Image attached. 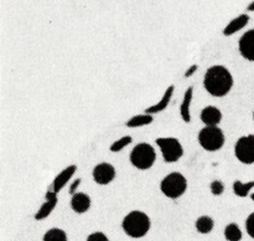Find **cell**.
<instances>
[{
	"label": "cell",
	"instance_id": "6da1fadb",
	"mask_svg": "<svg viewBox=\"0 0 254 241\" xmlns=\"http://www.w3.org/2000/svg\"><path fill=\"white\" fill-rule=\"evenodd\" d=\"M203 87L213 97H225L233 87V76L222 65L207 69L203 77Z\"/></svg>",
	"mask_w": 254,
	"mask_h": 241
},
{
	"label": "cell",
	"instance_id": "7a4b0ae2",
	"mask_svg": "<svg viewBox=\"0 0 254 241\" xmlns=\"http://www.w3.org/2000/svg\"><path fill=\"white\" fill-rule=\"evenodd\" d=\"M151 226L150 218L144 211L133 210L124 216L122 228L124 233L133 239H139L149 233Z\"/></svg>",
	"mask_w": 254,
	"mask_h": 241
},
{
	"label": "cell",
	"instance_id": "3957f363",
	"mask_svg": "<svg viewBox=\"0 0 254 241\" xmlns=\"http://www.w3.org/2000/svg\"><path fill=\"white\" fill-rule=\"evenodd\" d=\"M130 163L139 170H148L154 165L156 161V152L153 146L149 143L141 142L136 144L130 152Z\"/></svg>",
	"mask_w": 254,
	"mask_h": 241
},
{
	"label": "cell",
	"instance_id": "277c9868",
	"mask_svg": "<svg viewBox=\"0 0 254 241\" xmlns=\"http://www.w3.org/2000/svg\"><path fill=\"white\" fill-rule=\"evenodd\" d=\"M198 143L205 151L207 152H217L225 144V133L218 126L207 127L205 126L198 132Z\"/></svg>",
	"mask_w": 254,
	"mask_h": 241
},
{
	"label": "cell",
	"instance_id": "5b68a950",
	"mask_svg": "<svg viewBox=\"0 0 254 241\" xmlns=\"http://www.w3.org/2000/svg\"><path fill=\"white\" fill-rule=\"evenodd\" d=\"M188 189V179L179 171L168 174L160 183V190L170 199H178L185 194Z\"/></svg>",
	"mask_w": 254,
	"mask_h": 241
},
{
	"label": "cell",
	"instance_id": "8992f818",
	"mask_svg": "<svg viewBox=\"0 0 254 241\" xmlns=\"http://www.w3.org/2000/svg\"><path fill=\"white\" fill-rule=\"evenodd\" d=\"M155 143L158 144L161 151L164 161L166 163H175L184 156V148L180 141L174 137H165V138H156Z\"/></svg>",
	"mask_w": 254,
	"mask_h": 241
},
{
	"label": "cell",
	"instance_id": "52a82bcc",
	"mask_svg": "<svg viewBox=\"0 0 254 241\" xmlns=\"http://www.w3.org/2000/svg\"><path fill=\"white\" fill-rule=\"evenodd\" d=\"M235 154L238 161L243 164H253L254 163V136L248 134L243 136L236 142Z\"/></svg>",
	"mask_w": 254,
	"mask_h": 241
},
{
	"label": "cell",
	"instance_id": "ba28073f",
	"mask_svg": "<svg viewBox=\"0 0 254 241\" xmlns=\"http://www.w3.org/2000/svg\"><path fill=\"white\" fill-rule=\"evenodd\" d=\"M92 175H93V180L98 185H108L116 179L117 171L111 163L103 161V163H99L94 166Z\"/></svg>",
	"mask_w": 254,
	"mask_h": 241
},
{
	"label": "cell",
	"instance_id": "9c48e42d",
	"mask_svg": "<svg viewBox=\"0 0 254 241\" xmlns=\"http://www.w3.org/2000/svg\"><path fill=\"white\" fill-rule=\"evenodd\" d=\"M238 50L243 59L254 62V29L248 30L238 41Z\"/></svg>",
	"mask_w": 254,
	"mask_h": 241
},
{
	"label": "cell",
	"instance_id": "30bf717a",
	"mask_svg": "<svg viewBox=\"0 0 254 241\" xmlns=\"http://www.w3.org/2000/svg\"><path fill=\"white\" fill-rule=\"evenodd\" d=\"M57 194L54 193L52 190H49L46 193V196H45V203L42 204L41 208L37 210V213L35 214V220L40 221L46 219L47 216H50V214L54 211V209L56 208L57 204Z\"/></svg>",
	"mask_w": 254,
	"mask_h": 241
},
{
	"label": "cell",
	"instance_id": "8fae6325",
	"mask_svg": "<svg viewBox=\"0 0 254 241\" xmlns=\"http://www.w3.org/2000/svg\"><path fill=\"white\" fill-rule=\"evenodd\" d=\"M76 171H77L76 164H71V165H68L67 168H64L62 171H60V173L56 175V178L54 179V181H52L51 190L56 194L59 193L60 190H62V189L64 188V185L68 183L69 179L73 176V174L76 173Z\"/></svg>",
	"mask_w": 254,
	"mask_h": 241
},
{
	"label": "cell",
	"instance_id": "7c38bea8",
	"mask_svg": "<svg viewBox=\"0 0 254 241\" xmlns=\"http://www.w3.org/2000/svg\"><path fill=\"white\" fill-rule=\"evenodd\" d=\"M201 121L207 127H216L222 121V112L215 106H207L201 111Z\"/></svg>",
	"mask_w": 254,
	"mask_h": 241
},
{
	"label": "cell",
	"instance_id": "4fadbf2b",
	"mask_svg": "<svg viewBox=\"0 0 254 241\" xmlns=\"http://www.w3.org/2000/svg\"><path fill=\"white\" fill-rule=\"evenodd\" d=\"M91 204L92 201L89 195H87L86 193H82V191L73 194L71 198V209L77 214H84L86 211H88L91 208Z\"/></svg>",
	"mask_w": 254,
	"mask_h": 241
},
{
	"label": "cell",
	"instance_id": "5bb4252c",
	"mask_svg": "<svg viewBox=\"0 0 254 241\" xmlns=\"http://www.w3.org/2000/svg\"><path fill=\"white\" fill-rule=\"evenodd\" d=\"M174 91H175V86H174V84L169 86L168 88H166L165 93L163 94V98H161L160 101L158 102V103L153 104V106H150V107H148V108L145 109V112H144V113L151 114V116H153V114L160 113V112H163L164 109H166V107H168L169 103H170V99H171V97H173Z\"/></svg>",
	"mask_w": 254,
	"mask_h": 241
},
{
	"label": "cell",
	"instance_id": "9a60e30c",
	"mask_svg": "<svg viewBox=\"0 0 254 241\" xmlns=\"http://www.w3.org/2000/svg\"><path fill=\"white\" fill-rule=\"evenodd\" d=\"M248 22H250V15H238L237 17H235L232 21H230L226 25V27L223 29V35H225V36H231V35L236 34V32H238L240 30H242L243 27H246V25H247Z\"/></svg>",
	"mask_w": 254,
	"mask_h": 241
},
{
	"label": "cell",
	"instance_id": "2e32d148",
	"mask_svg": "<svg viewBox=\"0 0 254 241\" xmlns=\"http://www.w3.org/2000/svg\"><path fill=\"white\" fill-rule=\"evenodd\" d=\"M192 97H193V87L190 86L185 91L183 103H181L180 106V116L185 123H190L191 122L190 107H191V102H192Z\"/></svg>",
	"mask_w": 254,
	"mask_h": 241
},
{
	"label": "cell",
	"instance_id": "e0dca14e",
	"mask_svg": "<svg viewBox=\"0 0 254 241\" xmlns=\"http://www.w3.org/2000/svg\"><path fill=\"white\" fill-rule=\"evenodd\" d=\"M154 122V117L151 114H136V116L131 117L129 121H127V127L129 128H138V127L149 126Z\"/></svg>",
	"mask_w": 254,
	"mask_h": 241
},
{
	"label": "cell",
	"instance_id": "ac0fdd59",
	"mask_svg": "<svg viewBox=\"0 0 254 241\" xmlns=\"http://www.w3.org/2000/svg\"><path fill=\"white\" fill-rule=\"evenodd\" d=\"M196 230L200 234H210L213 230V226H215V221L210 216H200V218L196 220L195 223Z\"/></svg>",
	"mask_w": 254,
	"mask_h": 241
},
{
	"label": "cell",
	"instance_id": "d6986e66",
	"mask_svg": "<svg viewBox=\"0 0 254 241\" xmlns=\"http://www.w3.org/2000/svg\"><path fill=\"white\" fill-rule=\"evenodd\" d=\"M254 188V180L248 181V183H242L240 180H236L233 183V193L236 194L240 198H246L248 194L251 193V190Z\"/></svg>",
	"mask_w": 254,
	"mask_h": 241
},
{
	"label": "cell",
	"instance_id": "ffe728a7",
	"mask_svg": "<svg viewBox=\"0 0 254 241\" xmlns=\"http://www.w3.org/2000/svg\"><path fill=\"white\" fill-rule=\"evenodd\" d=\"M225 238L227 241H241L242 240V231L236 223L228 224L225 228Z\"/></svg>",
	"mask_w": 254,
	"mask_h": 241
},
{
	"label": "cell",
	"instance_id": "44dd1931",
	"mask_svg": "<svg viewBox=\"0 0 254 241\" xmlns=\"http://www.w3.org/2000/svg\"><path fill=\"white\" fill-rule=\"evenodd\" d=\"M44 241H67V234L62 229H50L44 235Z\"/></svg>",
	"mask_w": 254,
	"mask_h": 241
},
{
	"label": "cell",
	"instance_id": "7402d4cb",
	"mask_svg": "<svg viewBox=\"0 0 254 241\" xmlns=\"http://www.w3.org/2000/svg\"><path fill=\"white\" fill-rule=\"evenodd\" d=\"M131 142H133V138H131L130 136L122 137V138H119L118 141L114 142L113 144H111V148H109V151L113 152V153H119V152L123 151L126 147H128Z\"/></svg>",
	"mask_w": 254,
	"mask_h": 241
},
{
	"label": "cell",
	"instance_id": "603a6c76",
	"mask_svg": "<svg viewBox=\"0 0 254 241\" xmlns=\"http://www.w3.org/2000/svg\"><path fill=\"white\" fill-rule=\"evenodd\" d=\"M210 189H211V193H212L213 195L218 196L225 191V184H223L221 180H213L212 183L210 184Z\"/></svg>",
	"mask_w": 254,
	"mask_h": 241
},
{
	"label": "cell",
	"instance_id": "cb8c5ba5",
	"mask_svg": "<svg viewBox=\"0 0 254 241\" xmlns=\"http://www.w3.org/2000/svg\"><path fill=\"white\" fill-rule=\"evenodd\" d=\"M246 230H247L248 235L254 239V213L251 214L246 220Z\"/></svg>",
	"mask_w": 254,
	"mask_h": 241
},
{
	"label": "cell",
	"instance_id": "d4e9b609",
	"mask_svg": "<svg viewBox=\"0 0 254 241\" xmlns=\"http://www.w3.org/2000/svg\"><path fill=\"white\" fill-rule=\"evenodd\" d=\"M87 241H109V240L106 236V234L101 233V231H97V233L91 234V235L87 238Z\"/></svg>",
	"mask_w": 254,
	"mask_h": 241
},
{
	"label": "cell",
	"instance_id": "484cf974",
	"mask_svg": "<svg viewBox=\"0 0 254 241\" xmlns=\"http://www.w3.org/2000/svg\"><path fill=\"white\" fill-rule=\"evenodd\" d=\"M197 69H198L197 65H191V66L188 69V71L185 72V77H186V79H188V77L192 76V75L195 74L196 71H197Z\"/></svg>",
	"mask_w": 254,
	"mask_h": 241
},
{
	"label": "cell",
	"instance_id": "4316f807",
	"mask_svg": "<svg viewBox=\"0 0 254 241\" xmlns=\"http://www.w3.org/2000/svg\"><path fill=\"white\" fill-rule=\"evenodd\" d=\"M79 184H81V179H76V180L71 184V186H69V194H72V195L76 194V189L78 188Z\"/></svg>",
	"mask_w": 254,
	"mask_h": 241
},
{
	"label": "cell",
	"instance_id": "83f0119b",
	"mask_svg": "<svg viewBox=\"0 0 254 241\" xmlns=\"http://www.w3.org/2000/svg\"><path fill=\"white\" fill-rule=\"evenodd\" d=\"M247 10H248V11H254V1H253V2H251V4L248 5Z\"/></svg>",
	"mask_w": 254,
	"mask_h": 241
},
{
	"label": "cell",
	"instance_id": "f1b7e54d",
	"mask_svg": "<svg viewBox=\"0 0 254 241\" xmlns=\"http://www.w3.org/2000/svg\"><path fill=\"white\" fill-rule=\"evenodd\" d=\"M251 199H252V200L254 201V193H253V194H251Z\"/></svg>",
	"mask_w": 254,
	"mask_h": 241
},
{
	"label": "cell",
	"instance_id": "f546056e",
	"mask_svg": "<svg viewBox=\"0 0 254 241\" xmlns=\"http://www.w3.org/2000/svg\"><path fill=\"white\" fill-rule=\"evenodd\" d=\"M253 121H254V112H253Z\"/></svg>",
	"mask_w": 254,
	"mask_h": 241
}]
</instances>
